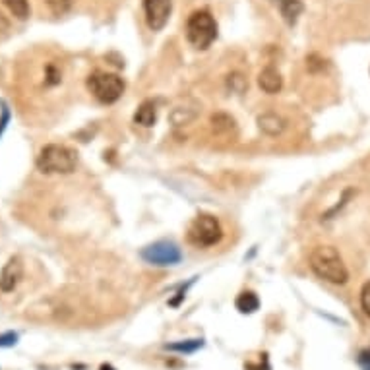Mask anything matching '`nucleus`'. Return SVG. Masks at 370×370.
Returning a JSON list of instances; mask_svg holds the SVG:
<instances>
[{
    "mask_svg": "<svg viewBox=\"0 0 370 370\" xmlns=\"http://www.w3.org/2000/svg\"><path fill=\"white\" fill-rule=\"evenodd\" d=\"M200 113V105L194 101H185V103L173 107V111L169 113V121L173 126H185L196 121V116Z\"/></svg>",
    "mask_w": 370,
    "mask_h": 370,
    "instance_id": "10",
    "label": "nucleus"
},
{
    "mask_svg": "<svg viewBox=\"0 0 370 370\" xmlns=\"http://www.w3.org/2000/svg\"><path fill=\"white\" fill-rule=\"evenodd\" d=\"M16 343H18V333L16 331L0 333V347H14Z\"/></svg>",
    "mask_w": 370,
    "mask_h": 370,
    "instance_id": "23",
    "label": "nucleus"
},
{
    "mask_svg": "<svg viewBox=\"0 0 370 370\" xmlns=\"http://www.w3.org/2000/svg\"><path fill=\"white\" fill-rule=\"evenodd\" d=\"M23 278V264L18 256H14L8 260V264L2 267L0 271V291L2 293H12L14 289L18 287V283Z\"/></svg>",
    "mask_w": 370,
    "mask_h": 370,
    "instance_id": "8",
    "label": "nucleus"
},
{
    "mask_svg": "<svg viewBox=\"0 0 370 370\" xmlns=\"http://www.w3.org/2000/svg\"><path fill=\"white\" fill-rule=\"evenodd\" d=\"M74 0H47L49 8L54 16H64L66 12L72 8Z\"/></svg>",
    "mask_w": 370,
    "mask_h": 370,
    "instance_id": "18",
    "label": "nucleus"
},
{
    "mask_svg": "<svg viewBox=\"0 0 370 370\" xmlns=\"http://www.w3.org/2000/svg\"><path fill=\"white\" fill-rule=\"evenodd\" d=\"M310 267L312 271L318 276L320 279L333 283V285H345L349 281V271L347 266L343 264V258L340 256V252L333 247H320L312 248L309 256Z\"/></svg>",
    "mask_w": 370,
    "mask_h": 370,
    "instance_id": "1",
    "label": "nucleus"
},
{
    "mask_svg": "<svg viewBox=\"0 0 370 370\" xmlns=\"http://www.w3.org/2000/svg\"><path fill=\"white\" fill-rule=\"evenodd\" d=\"M271 4L278 8L287 25H295L302 14V0H271Z\"/></svg>",
    "mask_w": 370,
    "mask_h": 370,
    "instance_id": "12",
    "label": "nucleus"
},
{
    "mask_svg": "<svg viewBox=\"0 0 370 370\" xmlns=\"http://www.w3.org/2000/svg\"><path fill=\"white\" fill-rule=\"evenodd\" d=\"M245 370H271L269 362H267L266 353L262 355V360H260V362H247V364H245Z\"/></svg>",
    "mask_w": 370,
    "mask_h": 370,
    "instance_id": "24",
    "label": "nucleus"
},
{
    "mask_svg": "<svg viewBox=\"0 0 370 370\" xmlns=\"http://www.w3.org/2000/svg\"><path fill=\"white\" fill-rule=\"evenodd\" d=\"M357 360H359V364L362 367V370H370V349L362 351Z\"/></svg>",
    "mask_w": 370,
    "mask_h": 370,
    "instance_id": "25",
    "label": "nucleus"
},
{
    "mask_svg": "<svg viewBox=\"0 0 370 370\" xmlns=\"http://www.w3.org/2000/svg\"><path fill=\"white\" fill-rule=\"evenodd\" d=\"M0 136L4 134V130H6V126H8V123H10V109H8V105L4 103V101H0Z\"/></svg>",
    "mask_w": 370,
    "mask_h": 370,
    "instance_id": "22",
    "label": "nucleus"
},
{
    "mask_svg": "<svg viewBox=\"0 0 370 370\" xmlns=\"http://www.w3.org/2000/svg\"><path fill=\"white\" fill-rule=\"evenodd\" d=\"M35 165L45 175H70L76 171L78 155L66 145L49 144L39 152Z\"/></svg>",
    "mask_w": 370,
    "mask_h": 370,
    "instance_id": "2",
    "label": "nucleus"
},
{
    "mask_svg": "<svg viewBox=\"0 0 370 370\" xmlns=\"http://www.w3.org/2000/svg\"><path fill=\"white\" fill-rule=\"evenodd\" d=\"M8 30H10V21L0 14V31H8Z\"/></svg>",
    "mask_w": 370,
    "mask_h": 370,
    "instance_id": "26",
    "label": "nucleus"
},
{
    "mask_svg": "<svg viewBox=\"0 0 370 370\" xmlns=\"http://www.w3.org/2000/svg\"><path fill=\"white\" fill-rule=\"evenodd\" d=\"M188 243L198 248L216 247L217 243L223 238V229L216 216L209 214H200L192 219L188 225Z\"/></svg>",
    "mask_w": 370,
    "mask_h": 370,
    "instance_id": "4",
    "label": "nucleus"
},
{
    "mask_svg": "<svg viewBox=\"0 0 370 370\" xmlns=\"http://www.w3.org/2000/svg\"><path fill=\"white\" fill-rule=\"evenodd\" d=\"M2 2L12 12L14 18H18V20H28L30 18L31 6L28 0H2Z\"/></svg>",
    "mask_w": 370,
    "mask_h": 370,
    "instance_id": "17",
    "label": "nucleus"
},
{
    "mask_svg": "<svg viewBox=\"0 0 370 370\" xmlns=\"http://www.w3.org/2000/svg\"><path fill=\"white\" fill-rule=\"evenodd\" d=\"M204 347V340H186V341H176V343H167L165 349L175 351V353H181V355H190V353H196Z\"/></svg>",
    "mask_w": 370,
    "mask_h": 370,
    "instance_id": "16",
    "label": "nucleus"
},
{
    "mask_svg": "<svg viewBox=\"0 0 370 370\" xmlns=\"http://www.w3.org/2000/svg\"><path fill=\"white\" fill-rule=\"evenodd\" d=\"M99 370H116V369H114L113 364H101V369Z\"/></svg>",
    "mask_w": 370,
    "mask_h": 370,
    "instance_id": "27",
    "label": "nucleus"
},
{
    "mask_svg": "<svg viewBox=\"0 0 370 370\" xmlns=\"http://www.w3.org/2000/svg\"><path fill=\"white\" fill-rule=\"evenodd\" d=\"M307 68H309V72L312 74L324 72V70L328 68V62L324 61L322 56H318V54H310L309 59H307Z\"/></svg>",
    "mask_w": 370,
    "mask_h": 370,
    "instance_id": "20",
    "label": "nucleus"
},
{
    "mask_svg": "<svg viewBox=\"0 0 370 370\" xmlns=\"http://www.w3.org/2000/svg\"><path fill=\"white\" fill-rule=\"evenodd\" d=\"M235 307H237L240 314H252V312H256L260 309V298L252 291H243L235 300Z\"/></svg>",
    "mask_w": 370,
    "mask_h": 370,
    "instance_id": "15",
    "label": "nucleus"
},
{
    "mask_svg": "<svg viewBox=\"0 0 370 370\" xmlns=\"http://www.w3.org/2000/svg\"><path fill=\"white\" fill-rule=\"evenodd\" d=\"M124 80L111 72H93L88 78V90L97 101L105 105L116 103L124 93Z\"/></svg>",
    "mask_w": 370,
    "mask_h": 370,
    "instance_id": "5",
    "label": "nucleus"
},
{
    "mask_svg": "<svg viewBox=\"0 0 370 370\" xmlns=\"http://www.w3.org/2000/svg\"><path fill=\"white\" fill-rule=\"evenodd\" d=\"M155 121H157V107H155L154 101H144L134 114V123L142 124L145 128L154 126Z\"/></svg>",
    "mask_w": 370,
    "mask_h": 370,
    "instance_id": "13",
    "label": "nucleus"
},
{
    "mask_svg": "<svg viewBox=\"0 0 370 370\" xmlns=\"http://www.w3.org/2000/svg\"><path fill=\"white\" fill-rule=\"evenodd\" d=\"M186 39L194 49H209L212 43L217 39L216 18L207 10L194 12L186 21Z\"/></svg>",
    "mask_w": 370,
    "mask_h": 370,
    "instance_id": "3",
    "label": "nucleus"
},
{
    "mask_svg": "<svg viewBox=\"0 0 370 370\" xmlns=\"http://www.w3.org/2000/svg\"><path fill=\"white\" fill-rule=\"evenodd\" d=\"M227 85H229V90L235 93H243L248 88L247 80L240 76V74H231L229 78H227Z\"/></svg>",
    "mask_w": 370,
    "mask_h": 370,
    "instance_id": "19",
    "label": "nucleus"
},
{
    "mask_svg": "<svg viewBox=\"0 0 370 370\" xmlns=\"http://www.w3.org/2000/svg\"><path fill=\"white\" fill-rule=\"evenodd\" d=\"M258 85H260V90L264 93L274 95V93L281 92V88H283V78H281L279 70H276L274 66H266V68L260 72V76H258Z\"/></svg>",
    "mask_w": 370,
    "mask_h": 370,
    "instance_id": "11",
    "label": "nucleus"
},
{
    "mask_svg": "<svg viewBox=\"0 0 370 370\" xmlns=\"http://www.w3.org/2000/svg\"><path fill=\"white\" fill-rule=\"evenodd\" d=\"M258 128H260V132H264L266 136H271V138H276V136H281V134L285 132V128H287V121L278 113H262L258 116Z\"/></svg>",
    "mask_w": 370,
    "mask_h": 370,
    "instance_id": "9",
    "label": "nucleus"
},
{
    "mask_svg": "<svg viewBox=\"0 0 370 370\" xmlns=\"http://www.w3.org/2000/svg\"><path fill=\"white\" fill-rule=\"evenodd\" d=\"M360 307L364 310V314L370 316V281H367L360 289Z\"/></svg>",
    "mask_w": 370,
    "mask_h": 370,
    "instance_id": "21",
    "label": "nucleus"
},
{
    "mask_svg": "<svg viewBox=\"0 0 370 370\" xmlns=\"http://www.w3.org/2000/svg\"><path fill=\"white\" fill-rule=\"evenodd\" d=\"M173 10V0H144L145 23L152 31H161Z\"/></svg>",
    "mask_w": 370,
    "mask_h": 370,
    "instance_id": "7",
    "label": "nucleus"
},
{
    "mask_svg": "<svg viewBox=\"0 0 370 370\" xmlns=\"http://www.w3.org/2000/svg\"><path fill=\"white\" fill-rule=\"evenodd\" d=\"M212 128L214 132L219 134V136H227V134H235L237 130V123L231 114L227 113H217L212 116Z\"/></svg>",
    "mask_w": 370,
    "mask_h": 370,
    "instance_id": "14",
    "label": "nucleus"
},
{
    "mask_svg": "<svg viewBox=\"0 0 370 370\" xmlns=\"http://www.w3.org/2000/svg\"><path fill=\"white\" fill-rule=\"evenodd\" d=\"M142 258L152 266H176L183 260V252L171 240H159L142 250Z\"/></svg>",
    "mask_w": 370,
    "mask_h": 370,
    "instance_id": "6",
    "label": "nucleus"
}]
</instances>
